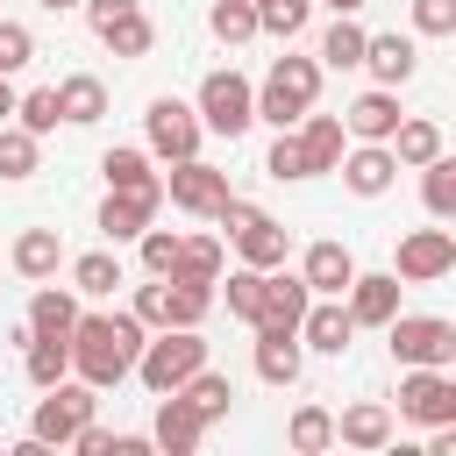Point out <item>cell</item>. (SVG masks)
<instances>
[{
    "mask_svg": "<svg viewBox=\"0 0 456 456\" xmlns=\"http://www.w3.org/2000/svg\"><path fill=\"white\" fill-rule=\"evenodd\" d=\"M64 349H71V370H78L93 392H107V385H121V378L135 370V356H142V321H135V314H78L71 335H64Z\"/></svg>",
    "mask_w": 456,
    "mask_h": 456,
    "instance_id": "cell-1",
    "label": "cell"
},
{
    "mask_svg": "<svg viewBox=\"0 0 456 456\" xmlns=\"http://www.w3.org/2000/svg\"><path fill=\"white\" fill-rule=\"evenodd\" d=\"M314 93H321V64H314V57H278L271 78H264V93H256V121L292 128V121L314 107Z\"/></svg>",
    "mask_w": 456,
    "mask_h": 456,
    "instance_id": "cell-2",
    "label": "cell"
},
{
    "mask_svg": "<svg viewBox=\"0 0 456 456\" xmlns=\"http://www.w3.org/2000/svg\"><path fill=\"white\" fill-rule=\"evenodd\" d=\"M214 221L235 235V249H242V264H249V271H278V264H285V228H278L264 207H249V200H235V192H228Z\"/></svg>",
    "mask_w": 456,
    "mask_h": 456,
    "instance_id": "cell-3",
    "label": "cell"
},
{
    "mask_svg": "<svg viewBox=\"0 0 456 456\" xmlns=\"http://www.w3.org/2000/svg\"><path fill=\"white\" fill-rule=\"evenodd\" d=\"M200 363H207L200 328H164V335H157V342H142V356H135V370H142V385H150V392H178Z\"/></svg>",
    "mask_w": 456,
    "mask_h": 456,
    "instance_id": "cell-4",
    "label": "cell"
},
{
    "mask_svg": "<svg viewBox=\"0 0 456 456\" xmlns=\"http://www.w3.org/2000/svg\"><path fill=\"white\" fill-rule=\"evenodd\" d=\"M200 128H214V135H242L249 121H256V93H249V78L242 71H207V86H200Z\"/></svg>",
    "mask_w": 456,
    "mask_h": 456,
    "instance_id": "cell-5",
    "label": "cell"
},
{
    "mask_svg": "<svg viewBox=\"0 0 456 456\" xmlns=\"http://www.w3.org/2000/svg\"><path fill=\"white\" fill-rule=\"evenodd\" d=\"M399 363H456V328L442 314H392L385 321Z\"/></svg>",
    "mask_w": 456,
    "mask_h": 456,
    "instance_id": "cell-6",
    "label": "cell"
},
{
    "mask_svg": "<svg viewBox=\"0 0 456 456\" xmlns=\"http://www.w3.org/2000/svg\"><path fill=\"white\" fill-rule=\"evenodd\" d=\"M93 406H100V399H93V385H86V378H78V385H64V378H57V385H43V406H36L28 435H36L43 449H50V442H71V435L93 420Z\"/></svg>",
    "mask_w": 456,
    "mask_h": 456,
    "instance_id": "cell-7",
    "label": "cell"
},
{
    "mask_svg": "<svg viewBox=\"0 0 456 456\" xmlns=\"http://www.w3.org/2000/svg\"><path fill=\"white\" fill-rule=\"evenodd\" d=\"M86 7V21H93V36L114 50V57H150V43H157V28H150V14L135 7V0H78Z\"/></svg>",
    "mask_w": 456,
    "mask_h": 456,
    "instance_id": "cell-8",
    "label": "cell"
},
{
    "mask_svg": "<svg viewBox=\"0 0 456 456\" xmlns=\"http://www.w3.org/2000/svg\"><path fill=\"white\" fill-rule=\"evenodd\" d=\"M399 413H406V420H428V428L456 420V378H449L442 363H413V370L399 378Z\"/></svg>",
    "mask_w": 456,
    "mask_h": 456,
    "instance_id": "cell-9",
    "label": "cell"
},
{
    "mask_svg": "<svg viewBox=\"0 0 456 456\" xmlns=\"http://www.w3.org/2000/svg\"><path fill=\"white\" fill-rule=\"evenodd\" d=\"M142 128H150V150H157V157H171V164H178V157H200V114H192L185 100H171V93L150 100Z\"/></svg>",
    "mask_w": 456,
    "mask_h": 456,
    "instance_id": "cell-10",
    "label": "cell"
},
{
    "mask_svg": "<svg viewBox=\"0 0 456 456\" xmlns=\"http://www.w3.org/2000/svg\"><path fill=\"white\" fill-rule=\"evenodd\" d=\"M449 271H456V235H449V228H413V235L399 242V271H392V278L435 285V278H449Z\"/></svg>",
    "mask_w": 456,
    "mask_h": 456,
    "instance_id": "cell-11",
    "label": "cell"
},
{
    "mask_svg": "<svg viewBox=\"0 0 456 456\" xmlns=\"http://www.w3.org/2000/svg\"><path fill=\"white\" fill-rule=\"evenodd\" d=\"M164 192H171V207H185V214H221L228 171H214V164H200V157H178L171 178H164Z\"/></svg>",
    "mask_w": 456,
    "mask_h": 456,
    "instance_id": "cell-12",
    "label": "cell"
},
{
    "mask_svg": "<svg viewBox=\"0 0 456 456\" xmlns=\"http://www.w3.org/2000/svg\"><path fill=\"white\" fill-rule=\"evenodd\" d=\"M306 299H314V292H306V278H285V271L271 278V271H264V306H256V321H249V328H256V335H299Z\"/></svg>",
    "mask_w": 456,
    "mask_h": 456,
    "instance_id": "cell-13",
    "label": "cell"
},
{
    "mask_svg": "<svg viewBox=\"0 0 456 456\" xmlns=\"http://www.w3.org/2000/svg\"><path fill=\"white\" fill-rule=\"evenodd\" d=\"M392 314H399V278H392V271H370V278L356 271V278H349V321H356V328H385Z\"/></svg>",
    "mask_w": 456,
    "mask_h": 456,
    "instance_id": "cell-14",
    "label": "cell"
},
{
    "mask_svg": "<svg viewBox=\"0 0 456 456\" xmlns=\"http://www.w3.org/2000/svg\"><path fill=\"white\" fill-rule=\"evenodd\" d=\"M157 399H164V406H157V428H150V442H157V449H171V456L200 449L207 420L192 413V399H185V392H157Z\"/></svg>",
    "mask_w": 456,
    "mask_h": 456,
    "instance_id": "cell-15",
    "label": "cell"
},
{
    "mask_svg": "<svg viewBox=\"0 0 456 456\" xmlns=\"http://www.w3.org/2000/svg\"><path fill=\"white\" fill-rule=\"evenodd\" d=\"M299 335H306V349H321V356H342L349 349V335H356V321H349V306L342 299H306V314H299Z\"/></svg>",
    "mask_w": 456,
    "mask_h": 456,
    "instance_id": "cell-16",
    "label": "cell"
},
{
    "mask_svg": "<svg viewBox=\"0 0 456 456\" xmlns=\"http://www.w3.org/2000/svg\"><path fill=\"white\" fill-rule=\"evenodd\" d=\"M335 171L349 178V192H363V200H378L392 178H399V157L385 150V142H363L356 157H335Z\"/></svg>",
    "mask_w": 456,
    "mask_h": 456,
    "instance_id": "cell-17",
    "label": "cell"
},
{
    "mask_svg": "<svg viewBox=\"0 0 456 456\" xmlns=\"http://www.w3.org/2000/svg\"><path fill=\"white\" fill-rule=\"evenodd\" d=\"M299 278H306V292L342 299V292H349V278H356V256H349L342 242H314V249H306V264H299Z\"/></svg>",
    "mask_w": 456,
    "mask_h": 456,
    "instance_id": "cell-18",
    "label": "cell"
},
{
    "mask_svg": "<svg viewBox=\"0 0 456 456\" xmlns=\"http://www.w3.org/2000/svg\"><path fill=\"white\" fill-rule=\"evenodd\" d=\"M363 64H370L378 86H406L420 50H413V36H363Z\"/></svg>",
    "mask_w": 456,
    "mask_h": 456,
    "instance_id": "cell-19",
    "label": "cell"
},
{
    "mask_svg": "<svg viewBox=\"0 0 456 456\" xmlns=\"http://www.w3.org/2000/svg\"><path fill=\"white\" fill-rule=\"evenodd\" d=\"M299 121H306V128H299L292 142H299L306 178H314V171H335V157H342V121H335V114H299Z\"/></svg>",
    "mask_w": 456,
    "mask_h": 456,
    "instance_id": "cell-20",
    "label": "cell"
},
{
    "mask_svg": "<svg viewBox=\"0 0 456 456\" xmlns=\"http://www.w3.org/2000/svg\"><path fill=\"white\" fill-rule=\"evenodd\" d=\"M150 214H157V192H107V207H100V235H107V242H128V235L150 228Z\"/></svg>",
    "mask_w": 456,
    "mask_h": 456,
    "instance_id": "cell-21",
    "label": "cell"
},
{
    "mask_svg": "<svg viewBox=\"0 0 456 456\" xmlns=\"http://www.w3.org/2000/svg\"><path fill=\"white\" fill-rule=\"evenodd\" d=\"M342 128L349 135H363V142H385L392 128H399V100H392V86H378V93H363L349 114H342Z\"/></svg>",
    "mask_w": 456,
    "mask_h": 456,
    "instance_id": "cell-22",
    "label": "cell"
},
{
    "mask_svg": "<svg viewBox=\"0 0 456 456\" xmlns=\"http://www.w3.org/2000/svg\"><path fill=\"white\" fill-rule=\"evenodd\" d=\"M100 171H107V192H157V200H164V178L150 171L142 150H107Z\"/></svg>",
    "mask_w": 456,
    "mask_h": 456,
    "instance_id": "cell-23",
    "label": "cell"
},
{
    "mask_svg": "<svg viewBox=\"0 0 456 456\" xmlns=\"http://www.w3.org/2000/svg\"><path fill=\"white\" fill-rule=\"evenodd\" d=\"M164 278H192V285H221V242L214 235H178V256Z\"/></svg>",
    "mask_w": 456,
    "mask_h": 456,
    "instance_id": "cell-24",
    "label": "cell"
},
{
    "mask_svg": "<svg viewBox=\"0 0 456 456\" xmlns=\"http://www.w3.org/2000/svg\"><path fill=\"white\" fill-rule=\"evenodd\" d=\"M335 435H342L349 449H385V442H392V413H385L378 399H363V406H349V413L335 420Z\"/></svg>",
    "mask_w": 456,
    "mask_h": 456,
    "instance_id": "cell-25",
    "label": "cell"
},
{
    "mask_svg": "<svg viewBox=\"0 0 456 456\" xmlns=\"http://www.w3.org/2000/svg\"><path fill=\"white\" fill-rule=\"evenodd\" d=\"M214 306V285H192V278H171L164 285V328H200Z\"/></svg>",
    "mask_w": 456,
    "mask_h": 456,
    "instance_id": "cell-26",
    "label": "cell"
},
{
    "mask_svg": "<svg viewBox=\"0 0 456 456\" xmlns=\"http://www.w3.org/2000/svg\"><path fill=\"white\" fill-rule=\"evenodd\" d=\"M71 321H78V292L43 285V292L28 299V335H71Z\"/></svg>",
    "mask_w": 456,
    "mask_h": 456,
    "instance_id": "cell-27",
    "label": "cell"
},
{
    "mask_svg": "<svg viewBox=\"0 0 456 456\" xmlns=\"http://www.w3.org/2000/svg\"><path fill=\"white\" fill-rule=\"evenodd\" d=\"M256 378L264 385H299V335H256Z\"/></svg>",
    "mask_w": 456,
    "mask_h": 456,
    "instance_id": "cell-28",
    "label": "cell"
},
{
    "mask_svg": "<svg viewBox=\"0 0 456 456\" xmlns=\"http://www.w3.org/2000/svg\"><path fill=\"white\" fill-rule=\"evenodd\" d=\"M57 114H64V121H78V128H86V121H100V114H107V86H100V78H86V71H78V78H64V86H57Z\"/></svg>",
    "mask_w": 456,
    "mask_h": 456,
    "instance_id": "cell-29",
    "label": "cell"
},
{
    "mask_svg": "<svg viewBox=\"0 0 456 456\" xmlns=\"http://www.w3.org/2000/svg\"><path fill=\"white\" fill-rule=\"evenodd\" d=\"M57 256H64L57 228H21V242H14V271H21V278H50Z\"/></svg>",
    "mask_w": 456,
    "mask_h": 456,
    "instance_id": "cell-30",
    "label": "cell"
},
{
    "mask_svg": "<svg viewBox=\"0 0 456 456\" xmlns=\"http://www.w3.org/2000/svg\"><path fill=\"white\" fill-rule=\"evenodd\" d=\"M178 392L192 399V413H200V420H221V413H228V399H235V385H228L221 370H207V363H200V370H192Z\"/></svg>",
    "mask_w": 456,
    "mask_h": 456,
    "instance_id": "cell-31",
    "label": "cell"
},
{
    "mask_svg": "<svg viewBox=\"0 0 456 456\" xmlns=\"http://www.w3.org/2000/svg\"><path fill=\"white\" fill-rule=\"evenodd\" d=\"M385 142H392L399 164H428V157H442V128H435V121H399Z\"/></svg>",
    "mask_w": 456,
    "mask_h": 456,
    "instance_id": "cell-32",
    "label": "cell"
},
{
    "mask_svg": "<svg viewBox=\"0 0 456 456\" xmlns=\"http://www.w3.org/2000/svg\"><path fill=\"white\" fill-rule=\"evenodd\" d=\"M114 285H121V256L93 249V256H78V264H71V292H86V299H107Z\"/></svg>",
    "mask_w": 456,
    "mask_h": 456,
    "instance_id": "cell-33",
    "label": "cell"
},
{
    "mask_svg": "<svg viewBox=\"0 0 456 456\" xmlns=\"http://www.w3.org/2000/svg\"><path fill=\"white\" fill-rule=\"evenodd\" d=\"M420 171H428V178H420L428 214H435V221H449V214H456V164H449V157H428Z\"/></svg>",
    "mask_w": 456,
    "mask_h": 456,
    "instance_id": "cell-34",
    "label": "cell"
},
{
    "mask_svg": "<svg viewBox=\"0 0 456 456\" xmlns=\"http://www.w3.org/2000/svg\"><path fill=\"white\" fill-rule=\"evenodd\" d=\"M21 363H28L36 385H57V378L71 370V349H64V335H28V356H21Z\"/></svg>",
    "mask_w": 456,
    "mask_h": 456,
    "instance_id": "cell-35",
    "label": "cell"
},
{
    "mask_svg": "<svg viewBox=\"0 0 456 456\" xmlns=\"http://www.w3.org/2000/svg\"><path fill=\"white\" fill-rule=\"evenodd\" d=\"M207 28H214L221 43H249V36H256V0H214Z\"/></svg>",
    "mask_w": 456,
    "mask_h": 456,
    "instance_id": "cell-36",
    "label": "cell"
},
{
    "mask_svg": "<svg viewBox=\"0 0 456 456\" xmlns=\"http://www.w3.org/2000/svg\"><path fill=\"white\" fill-rule=\"evenodd\" d=\"M321 64H335V71H349V64H363V28L342 14L328 36H321Z\"/></svg>",
    "mask_w": 456,
    "mask_h": 456,
    "instance_id": "cell-37",
    "label": "cell"
},
{
    "mask_svg": "<svg viewBox=\"0 0 456 456\" xmlns=\"http://www.w3.org/2000/svg\"><path fill=\"white\" fill-rule=\"evenodd\" d=\"M285 435H292V449H306V456H314V449H328V442H335V413H328V406H299Z\"/></svg>",
    "mask_w": 456,
    "mask_h": 456,
    "instance_id": "cell-38",
    "label": "cell"
},
{
    "mask_svg": "<svg viewBox=\"0 0 456 456\" xmlns=\"http://www.w3.org/2000/svg\"><path fill=\"white\" fill-rule=\"evenodd\" d=\"M14 114H21V128H28V135H50V128L64 121V114H57V86H36V93H21V100H14Z\"/></svg>",
    "mask_w": 456,
    "mask_h": 456,
    "instance_id": "cell-39",
    "label": "cell"
},
{
    "mask_svg": "<svg viewBox=\"0 0 456 456\" xmlns=\"http://www.w3.org/2000/svg\"><path fill=\"white\" fill-rule=\"evenodd\" d=\"M306 7H314V0H264V7H256V28H271V36L292 43V36L306 28Z\"/></svg>",
    "mask_w": 456,
    "mask_h": 456,
    "instance_id": "cell-40",
    "label": "cell"
},
{
    "mask_svg": "<svg viewBox=\"0 0 456 456\" xmlns=\"http://www.w3.org/2000/svg\"><path fill=\"white\" fill-rule=\"evenodd\" d=\"M36 171V135L28 128H0V178H28Z\"/></svg>",
    "mask_w": 456,
    "mask_h": 456,
    "instance_id": "cell-41",
    "label": "cell"
},
{
    "mask_svg": "<svg viewBox=\"0 0 456 456\" xmlns=\"http://www.w3.org/2000/svg\"><path fill=\"white\" fill-rule=\"evenodd\" d=\"M256 306H264V271H228V314H242V321H256Z\"/></svg>",
    "mask_w": 456,
    "mask_h": 456,
    "instance_id": "cell-42",
    "label": "cell"
},
{
    "mask_svg": "<svg viewBox=\"0 0 456 456\" xmlns=\"http://www.w3.org/2000/svg\"><path fill=\"white\" fill-rule=\"evenodd\" d=\"M28 57H36V36L21 21H0V71H21Z\"/></svg>",
    "mask_w": 456,
    "mask_h": 456,
    "instance_id": "cell-43",
    "label": "cell"
},
{
    "mask_svg": "<svg viewBox=\"0 0 456 456\" xmlns=\"http://www.w3.org/2000/svg\"><path fill=\"white\" fill-rule=\"evenodd\" d=\"M413 28L420 36H449L456 28V0H413Z\"/></svg>",
    "mask_w": 456,
    "mask_h": 456,
    "instance_id": "cell-44",
    "label": "cell"
},
{
    "mask_svg": "<svg viewBox=\"0 0 456 456\" xmlns=\"http://www.w3.org/2000/svg\"><path fill=\"white\" fill-rule=\"evenodd\" d=\"M171 256H178V235H171V228H142V264H150L157 278L171 271Z\"/></svg>",
    "mask_w": 456,
    "mask_h": 456,
    "instance_id": "cell-45",
    "label": "cell"
},
{
    "mask_svg": "<svg viewBox=\"0 0 456 456\" xmlns=\"http://www.w3.org/2000/svg\"><path fill=\"white\" fill-rule=\"evenodd\" d=\"M264 171H271V178H306L299 142H292V135H278V142H271V157H264Z\"/></svg>",
    "mask_w": 456,
    "mask_h": 456,
    "instance_id": "cell-46",
    "label": "cell"
},
{
    "mask_svg": "<svg viewBox=\"0 0 456 456\" xmlns=\"http://www.w3.org/2000/svg\"><path fill=\"white\" fill-rule=\"evenodd\" d=\"M135 321L142 328H164V285H142L135 292Z\"/></svg>",
    "mask_w": 456,
    "mask_h": 456,
    "instance_id": "cell-47",
    "label": "cell"
},
{
    "mask_svg": "<svg viewBox=\"0 0 456 456\" xmlns=\"http://www.w3.org/2000/svg\"><path fill=\"white\" fill-rule=\"evenodd\" d=\"M71 449H86V456H114V435H107V428H93V420H86V428H78V435H71Z\"/></svg>",
    "mask_w": 456,
    "mask_h": 456,
    "instance_id": "cell-48",
    "label": "cell"
},
{
    "mask_svg": "<svg viewBox=\"0 0 456 456\" xmlns=\"http://www.w3.org/2000/svg\"><path fill=\"white\" fill-rule=\"evenodd\" d=\"M14 100H21V93H14V86H7V71H0V121L14 114Z\"/></svg>",
    "mask_w": 456,
    "mask_h": 456,
    "instance_id": "cell-49",
    "label": "cell"
},
{
    "mask_svg": "<svg viewBox=\"0 0 456 456\" xmlns=\"http://www.w3.org/2000/svg\"><path fill=\"white\" fill-rule=\"evenodd\" d=\"M36 7H50V14H64V7H78V0H36Z\"/></svg>",
    "mask_w": 456,
    "mask_h": 456,
    "instance_id": "cell-50",
    "label": "cell"
},
{
    "mask_svg": "<svg viewBox=\"0 0 456 456\" xmlns=\"http://www.w3.org/2000/svg\"><path fill=\"white\" fill-rule=\"evenodd\" d=\"M328 7H335V14H356V7H363V0H328Z\"/></svg>",
    "mask_w": 456,
    "mask_h": 456,
    "instance_id": "cell-51",
    "label": "cell"
},
{
    "mask_svg": "<svg viewBox=\"0 0 456 456\" xmlns=\"http://www.w3.org/2000/svg\"><path fill=\"white\" fill-rule=\"evenodd\" d=\"M256 7H264V0H256Z\"/></svg>",
    "mask_w": 456,
    "mask_h": 456,
    "instance_id": "cell-52",
    "label": "cell"
}]
</instances>
